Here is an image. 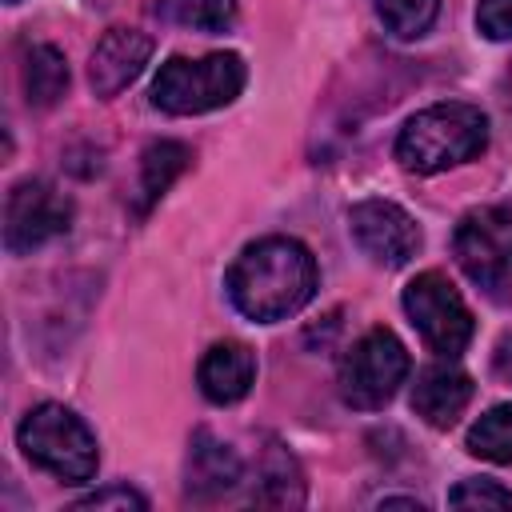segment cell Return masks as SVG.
Here are the masks:
<instances>
[{"label":"cell","mask_w":512,"mask_h":512,"mask_svg":"<svg viewBox=\"0 0 512 512\" xmlns=\"http://www.w3.org/2000/svg\"><path fill=\"white\" fill-rule=\"evenodd\" d=\"M240 316L276 324L296 316L316 292V260L296 236H264L248 244L224 280Z\"/></svg>","instance_id":"obj_1"},{"label":"cell","mask_w":512,"mask_h":512,"mask_svg":"<svg viewBox=\"0 0 512 512\" xmlns=\"http://www.w3.org/2000/svg\"><path fill=\"white\" fill-rule=\"evenodd\" d=\"M484 148H488V116L464 100H444L416 112L396 136V160L416 176H436L444 168H456L480 156Z\"/></svg>","instance_id":"obj_2"},{"label":"cell","mask_w":512,"mask_h":512,"mask_svg":"<svg viewBox=\"0 0 512 512\" xmlns=\"http://www.w3.org/2000/svg\"><path fill=\"white\" fill-rule=\"evenodd\" d=\"M20 452L64 484H88L100 464L92 428L64 404H36L16 428Z\"/></svg>","instance_id":"obj_3"},{"label":"cell","mask_w":512,"mask_h":512,"mask_svg":"<svg viewBox=\"0 0 512 512\" xmlns=\"http://www.w3.org/2000/svg\"><path fill=\"white\" fill-rule=\"evenodd\" d=\"M248 68L236 52H208L200 60L172 56L152 80V108L168 116H200L232 104L244 92Z\"/></svg>","instance_id":"obj_4"},{"label":"cell","mask_w":512,"mask_h":512,"mask_svg":"<svg viewBox=\"0 0 512 512\" xmlns=\"http://www.w3.org/2000/svg\"><path fill=\"white\" fill-rule=\"evenodd\" d=\"M404 376H408V348L396 340V332L368 328L348 348V356L340 360L336 384H340V400L348 408L372 412V408H384L396 396Z\"/></svg>","instance_id":"obj_5"},{"label":"cell","mask_w":512,"mask_h":512,"mask_svg":"<svg viewBox=\"0 0 512 512\" xmlns=\"http://www.w3.org/2000/svg\"><path fill=\"white\" fill-rule=\"evenodd\" d=\"M404 312H408L412 328L420 332V340L436 356H444V360L460 356L468 348L472 332H476L464 296L436 268H428V272H420V276L408 280V288H404Z\"/></svg>","instance_id":"obj_6"},{"label":"cell","mask_w":512,"mask_h":512,"mask_svg":"<svg viewBox=\"0 0 512 512\" xmlns=\"http://www.w3.org/2000/svg\"><path fill=\"white\" fill-rule=\"evenodd\" d=\"M456 264L484 292H500L512 284V212L500 204H480L460 216L452 232Z\"/></svg>","instance_id":"obj_7"},{"label":"cell","mask_w":512,"mask_h":512,"mask_svg":"<svg viewBox=\"0 0 512 512\" xmlns=\"http://www.w3.org/2000/svg\"><path fill=\"white\" fill-rule=\"evenodd\" d=\"M72 228V200L40 176H28L8 188L4 200V248L12 256H28L32 248L64 236Z\"/></svg>","instance_id":"obj_8"},{"label":"cell","mask_w":512,"mask_h":512,"mask_svg":"<svg viewBox=\"0 0 512 512\" xmlns=\"http://www.w3.org/2000/svg\"><path fill=\"white\" fill-rule=\"evenodd\" d=\"M348 232H352V240L360 244V252H364L368 260L384 264V268H404V264L420 252V244H424L420 224H416L400 204L376 200V196L352 204V212H348Z\"/></svg>","instance_id":"obj_9"},{"label":"cell","mask_w":512,"mask_h":512,"mask_svg":"<svg viewBox=\"0 0 512 512\" xmlns=\"http://www.w3.org/2000/svg\"><path fill=\"white\" fill-rule=\"evenodd\" d=\"M152 40L140 28H108L88 56V84L100 100L120 96L148 64Z\"/></svg>","instance_id":"obj_10"},{"label":"cell","mask_w":512,"mask_h":512,"mask_svg":"<svg viewBox=\"0 0 512 512\" xmlns=\"http://www.w3.org/2000/svg\"><path fill=\"white\" fill-rule=\"evenodd\" d=\"M240 484V456L216 440L208 428H196L188 440V460H184V492L200 504L228 496Z\"/></svg>","instance_id":"obj_11"},{"label":"cell","mask_w":512,"mask_h":512,"mask_svg":"<svg viewBox=\"0 0 512 512\" xmlns=\"http://www.w3.org/2000/svg\"><path fill=\"white\" fill-rule=\"evenodd\" d=\"M472 376L456 364H428L412 384V412L432 428H452L472 404Z\"/></svg>","instance_id":"obj_12"},{"label":"cell","mask_w":512,"mask_h":512,"mask_svg":"<svg viewBox=\"0 0 512 512\" xmlns=\"http://www.w3.org/2000/svg\"><path fill=\"white\" fill-rule=\"evenodd\" d=\"M256 380V352L240 340H220L200 356L196 384L212 404H236Z\"/></svg>","instance_id":"obj_13"},{"label":"cell","mask_w":512,"mask_h":512,"mask_svg":"<svg viewBox=\"0 0 512 512\" xmlns=\"http://www.w3.org/2000/svg\"><path fill=\"white\" fill-rule=\"evenodd\" d=\"M252 500L264 504V508H300L304 504V472H300V460L280 440H268L260 448Z\"/></svg>","instance_id":"obj_14"},{"label":"cell","mask_w":512,"mask_h":512,"mask_svg":"<svg viewBox=\"0 0 512 512\" xmlns=\"http://www.w3.org/2000/svg\"><path fill=\"white\" fill-rule=\"evenodd\" d=\"M192 164V148L180 140H152L140 156V184H136V212L144 216Z\"/></svg>","instance_id":"obj_15"},{"label":"cell","mask_w":512,"mask_h":512,"mask_svg":"<svg viewBox=\"0 0 512 512\" xmlns=\"http://www.w3.org/2000/svg\"><path fill=\"white\" fill-rule=\"evenodd\" d=\"M24 92L32 108H52L68 92V60L52 44H32L24 52Z\"/></svg>","instance_id":"obj_16"},{"label":"cell","mask_w":512,"mask_h":512,"mask_svg":"<svg viewBox=\"0 0 512 512\" xmlns=\"http://www.w3.org/2000/svg\"><path fill=\"white\" fill-rule=\"evenodd\" d=\"M156 16L192 32H228L236 24V0H156Z\"/></svg>","instance_id":"obj_17"},{"label":"cell","mask_w":512,"mask_h":512,"mask_svg":"<svg viewBox=\"0 0 512 512\" xmlns=\"http://www.w3.org/2000/svg\"><path fill=\"white\" fill-rule=\"evenodd\" d=\"M468 452L492 464H512V404L488 408L468 428Z\"/></svg>","instance_id":"obj_18"},{"label":"cell","mask_w":512,"mask_h":512,"mask_svg":"<svg viewBox=\"0 0 512 512\" xmlns=\"http://www.w3.org/2000/svg\"><path fill=\"white\" fill-rule=\"evenodd\" d=\"M440 12V0H376V16L384 20V28L400 40H416L432 28Z\"/></svg>","instance_id":"obj_19"},{"label":"cell","mask_w":512,"mask_h":512,"mask_svg":"<svg viewBox=\"0 0 512 512\" xmlns=\"http://www.w3.org/2000/svg\"><path fill=\"white\" fill-rule=\"evenodd\" d=\"M448 504L452 508H512V492L504 484H496V480L472 476V480H460L448 492Z\"/></svg>","instance_id":"obj_20"},{"label":"cell","mask_w":512,"mask_h":512,"mask_svg":"<svg viewBox=\"0 0 512 512\" xmlns=\"http://www.w3.org/2000/svg\"><path fill=\"white\" fill-rule=\"evenodd\" d=\"M476 28L488 40H512V0H480L476 4Z\"/></svg>","instance_id":"obj_21"},{"label":"cell","mask_w":512,"mask_h":512,"mask_svg":"<svg viewBox=\"0 0 512 512\" xmlns=\"http://www.w3.org/2000/svg\"><path fill=\"white\" fill-rule=\"evenodd\" d=\"M72 508H136V512H144L148 508V500L136 492V488H128V484H112V488H100V492H92V496H84V500H76Z\"/></svg>","instance_id":"obj_22"},{"label":"cell","mask_w":512,"mask_h":512,"mask_svg":"<svg viewBox=\"0 0 512 512\" xmlns=\"http://www.w3.org/2000/svg\"><path fill=\"white\" fill-rule=\"evenodd\" d=\"M492 368H496V376H500V380H508V384H512V332H508V336H500L496 356H492Z\"/></svg>","instance_id":"obj_23"},{"label":"cell","mask_w":512,"mask_h":512,"mask_svg":"<svg viewBox=\"0 0 512 512\" xmlns=\"http://www.w3.org/2000/svg\"><path fill=\"white\" fill-rule=\"evenodd\" d=\"M380 508H416V512H420L424 504H420L416 496H384V500H380Z\"/></svg>","instance_id":"obj_24"},{"label":"cell","mask_w":512,"mask_h":512,"mask_svg":"<svg viewBox=\"0 0 512 512\" xmlns=\"http://www.w3.org/2000/svg\"><path fill=\"white\" fill-rule=\"evenodd\" d=\"M504 88H508V100H512V72H508V80H504Z\"/></svg>","instance_id":"obj_25"},{"label":"cell","mask_w":512,"mask_h":512,"mask_svg":"<svg viewBox=\"0 0 512 512\" xmlns=\"http://www.w3.org/2000/svg\"><path fill=\"white\" fill-rule=\"evenodd\" d=\"M8 4H16V0H8Z\"/></svg>","instance_id":"obj_26"}]
</instances>
